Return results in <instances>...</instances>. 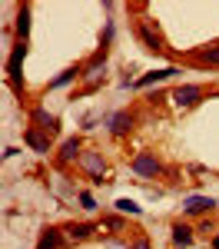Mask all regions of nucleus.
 Returning a JSON list of instances; mask_svg holds the SVG:
<instances>
[{
  "mask_svg": "<svg viewBox=\"0 0 219 249\" xmlns=\"http://www.w3.org/2000/svg\"><path fill=\"white\" fill-rule=\"evenodd\" d=\"M77 163H80V170L86 173L93 183H103V176H106V160H103L100 150H83Z\"/></svg>",
  "mask_w": 219,
  "mask_h": 249,
  "instance_id": "obj_1",
  "label": "nucleus"
},
{
  "mask_svg": "<svg viewBox=\"0 0 219 249\" xmlns=\"http://www.w3.org/2000/svg\"><path fill=\"white\" fill-rule=\"evenodd\" d=\"M130 170L143 176V179H156L159 173H163V163H159L156 153H150V150H143V153L133 156V163H130Z\"/></svg>",
  "mask_w": 219,
  "mask_h": 249,
  "instance_id": "obj_2",
  "label": "nucleus"
},
{
  "mask_svg": "<svg viewBox=\"0 0 219 249\" xmlns=\"http://www.w3.org/2000/svg\"><path fill=\"white\" fill-rule=\"evenodd\" d=\"M202 100H206V87H196V83H179L173 90V103L179 110H189V107H196Z\"/></svg>",
  "mask_w": 219,
  "mask_h": 249,
  "instance_id": "obj_3",
  "label": "nucleus"
},
{
  "mask_svg": "<svg viewBox=\"0 0 219 249\" xmlns=\"http://www.w3.org/2000/svg\"><path fill=\"white\" fill-rule=\"evenodd\" d=\"M23 57H27V43L17 40V43H14V50H10V60H7V77H10V83H14V90H23V80H20Z\"/></svg>",
  "mask_w": 219,
  "mask_h": 249,
  "instance_id": "obj_4",
  "label": "nucleus"
},
{
  "mask_svg": "<svg viewBox=\"0 0 219 249\" xmlns=\"http://www.w3.org/2000/svg\"><path fill=\"white\" fill-rule=\"evenodd\" d=\"M30 130H40L43 136H57L60 133V120L53 113H47L43 107H37V110L30 113Z\"/></svg>",
  "mask_w": 219,
  "mask_h": 249,
  "instance_id": "obj_5",
  "label": "nucleus"
},
{
  "mask_svg": "<svg viewBox=\"0 0 219 249\" xmlns=\"http://www.w3.org/2000/svg\"><path fill=\"white\" fill-rule=\"evenodd\" d=\"M136 34H139L143 47H146L150 53H163V50H166V47H163V37L156 34V27H153L150 20H139V23H136Z\"/></svg>",
  "mask_w": 219,
  "mask_h": 249,
  "instance_id": "obj_6",
  "label": "nucleus"
},
{
  "mask_svg": "<svg viewBox=\"0 0 219 249\" xmlns=\"http://www.w3.org/2000/svg\"><path fill=\"white\" fill-rule=\"evenodd\" d=\"M106 126H110L113 136H126L133 126H136V116L130 113V110H119V113H113L110 120H106Z\"/></svg>",
  "mask_w": 219,
  "mask_h": 249,
  "instance_id": "obj_7",
  "label": "nucleus"
},
{
  "mask_svg": "<svg viewBox=\"0 0 219 249\" xmlns=\"http://www.w3.org/2000/svg\"><path fill=\"white\" fill-rule=\"evenodd\" d=\"M213 210H216L213 196H186L183 199V213H189V216H202V213H213Z\"/></svg>",
  "mask_w": 219,
  "mask_h": 249,
  "instance_id": "obj_8",
  "label": "nucleus"
},
{
  "mask_svg": "<svg viewBox=\"0 0 219 249\" xmlns=\"http://www.w3.org/2000/svg\"><path fill=\"white\" fill-rule=\"evenodd\" d=\"M83 77V63H77V67H67V70H60L57 77L47 83V90H63V87H70L73 80Z\"/></svg>",
  "mask_w": 219,
  "mask_h": 249,
  "instance_id": "obj_9",
  "label": "nucleus"
},
{
  "mask_svg": "<svg viewBox=\"0 0 219 249\" xmlns=\"http://www.w3.org/2000/svg\"><path fill=\"white\" fill-rule=\"evenodd\" d=\"M179 73V67H163V70H153V73H143V77L136 80L139 90H146V87H156V83H163V80H173Z\"/></svg>",
  "mask_w": 219,
  "mask_h": 249,
  "instance_id": "obj_10",
  "label": "nucleus"
},
{
  "mask_svg": "<svg viewBox=\"0 0 219 249\" xmlns=\"http://www.w3.org/2000/svg\"><path fill=\"white\" fill-rule=\"evenodd\" d=\"M80 153H83V143H80V136H70V140H63V146H60L57 163H60V166H67L70 160H80Z\"/></svg>",
  "mask_w": 219,
  "mask_h": 249,
  "instance_id": "obj_11",
  "label": "nucleus"
},
{
  "mask_svg": "<svg viewBox=\"0 0 219 249\" xmlns=\"http://www.w3.org/2000/svg\"><path fill=\"white\" fill-rule=\"evenodd\" d=\"M169 236H173V246H176V249L193 246V239H196V232H193V226H186V223H173V230H169Z\"/></svg>",
  "mask_w": 219,
  "mask_h": 249,
  "instance_id": "obj_12",
  "label": "nucleus"
},
{
  "mask_svg": "<svg viewBox=\"0 0 219 249\" xmlns=\"http://www.w3.org/2000/svg\"><path fill=\"white\" fill-rule=\"evenodd\" d=\"M93 236V223H70L67 230H63V239L67 243H83V239H90Z\"/></svg>",
  "mask_w": 219,
  "mask_h": 249,
  "instance_id": "obj_13",
  "label": "nucleus"
},
{
  "mask_svg": "<svg viewBox=\"0 0 219 249\" xmlns=\"http://www.w3.org/2000/svg\"><path fill=\"white\" fill-rule=\"evenodd\" d=\"M60 243H63V230L47 226V230L40 232V239H37V249H60Z\"/></svg>",
  "mask_w": 219,
  "mask_h": 249,
  "instance_id": "obj_14",
  "label": "nucleus"
},
{
  "mask_svg": "<svg viewBox=\"0 0 219 249\" xmlns=\"http://www.w3.org/2000/svg\"><path fill=\"white\" fill-rule=\"evenodd\" d=\"M193 60H196V63H202V67H219V43H209V47L196 50V53H193Z\"/></svg>",
  "mask_w": 219,
  "mask_h": 249,
  "instance_id": "obj_15",
  "label": "nucleus"
},
{
  "mask_svg": "<svg viewBox=\"0 0 219 249\" xmlns=\"http://www.w3.org/2000/svg\"><path fill=\"white\" fill-rule=\"evenodd\" d=\"M106 57H110V47H100L97 53H93V57H90L86 63H83V77H93V73H97L100 67L106 63Z\"/></svg>",
  "mask_w": 219,
  "mask_h": 249,
  "instance_id": "obj_16",
  "label": "nucleus"
},
{
  "mask_svg": "<svg viewBox=\"0 0 219 249\" xmlns=\"http://www.w3.org/2000/svg\"><path fill=\"white\" fill-rule=\"evenodd\" d=\"M23 140H27V146H34L37 153H50V136H43L40 130H27Z\"/></svg>",
  "mask_w": 219,
  "mask_h": 249,
  "instance_id": "obj_17",
  "label": "nucleus"
},
{
  "mask_svg": "<svg viewBox=\"0 0 219 249\" xmlns=\"http://www.w3.org/2000/svg\"><path fill=\"white\" fill-rule=\"evenodd\" d=\"M27 34H30V7L23 3V7L17 10V37L27 43Z\"/></svg>",
  "mask_w": 219,
  "mask_h": 249,
  "instance_id": "obj_18",
  "label": "nucleus"
},
{
  "mask_svg": "<svg viewBox=\"0 0 219 249\" xmlns=\"http://www.w3.org/2000/svg\"><path fill=\"white\" fill-rule=\"evenodd\" d=\"M117 210L123 213V216H139V213H143V206H136L133 199H117Z\"/></svg>",
  "mask_w": 219,
  "mask_h": 249,
  "instance_id": "obj_19",
  "label": "nucleus"
},
{
  "mask_svg": "<svg viewBox=\"0 0 219 249\" xmlns=\"http://www.w3.org/2000/svg\"><path fill=\"white\" fill-rule=\"evenodd\" d=\"M77 199H80V206H83L86 213H93V210H97V199H93V193L80 190V193H77Z\"/></svg>",
  "mask_w": 219,
  "mask_h": 249,
  "instance_id": "obj_20",
  "label": "nucleus"
},
{
  "mask_svg": "<svg viewBox=\"0 0 219 249\" xmlns=\"http://www.w3.org/2000/svg\"><path fill=\"white\" fill-rule=\"evenodd\" d=\"M130 249H150V239H146V236L139 232L136 239H133V246H130Z\"/></svg>",
  "mask_w": 219,
  "mask_h": 249,
  "instance_id": "obj_21",
  "label": "nucleus"
},
{
  "mask_svg": "<svg viewBox=\"0 0 219 249\" xmlns=\"http://www.w3.org/2000/svg\"><path fill=\"white\" fill-rule=\"evenodd\" d=\"M106 226H110V230H123V219H119V216H110Z\"/></svg>",
  "mask_w": 219,
  "mask_h": 249,
  "instance_id": "obj_22",
  "label": "nucleus"
},
{
  "mask_svg": "<svg viewBox=\"0 0 219 249\" xmlns=\"http://www.w3.org/2000/svg\"><path fill=\"white\" fill-rule=\"evenodd\" d=\"M213 249H219V232H216V236H213Z\"/></svg>",
  "mask_w": 219,
  "mask_h": 249,
  "instance_id": "obj_23",
  "label": "nucleus"
}]
</instances>
